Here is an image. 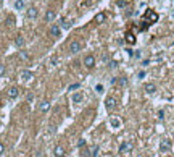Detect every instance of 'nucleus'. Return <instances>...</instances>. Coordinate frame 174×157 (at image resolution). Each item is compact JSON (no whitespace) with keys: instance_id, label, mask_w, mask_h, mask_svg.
<instances>
[{"instance_id":"f257e3e1","label":"nucleus","mask_w":174,"mask_h":157,"mask_svg":"<svg viewBox=\"0 0 174 157\" xmlns=\"http://www.w3.org/2000/svg\"><path fill=\"white\" fill-rule=\"evenodd\" d=\"M134 149V144L131 141H124L121 146H119V154H131Z\"/></svg>"},{"instance_id":"f03ea898","label":"nucleus","mask_w":174,"mask_h":157,"mask_svg":"<svg viewBox=\"0 0 174 157\" xmlns=\"http://www.w3.org/2000/svg\"><path fill=\"white\" fill-rule=\"evenodd\" d=\"M171 147H172V144H171V141H169V139H163V141L160 143V151H161L163 154L169 152V151H171Z\"/></svg>"},{"instance_id":"7ed1b4c3","label":"nucleus","mask_w":174,"mask_h":157,"mask_svg":"<svg viewBox=\"0 0 174 157\" xmlns=\"http://www.w3.org/2000/svg\"><path fill=\"white\" fill-rule=\"evenodd\" d=\"M84 67L89 68V70L95 67V57H94V55H87V57L84 58Z\"/></svg>"},{"instance_id":"20e7f679","label":"nucleus","mask_w":174,"mask_h":157,"mask_svg":"<svg viewBox=\"0 0 174 157\" xmlns=\"http://www.w3.org/2000/svg\"><path fill=\"white\" fill-rule=\"evenodd\" d=\"M145 20L150 21V23H155V21H158V15L152 12V10H147V13H145Z\"/></svg>"},{"instance_id":"39448f33","label":"nucleus","mask_w":174,"mask_h":157,"mask_svg":"<svg viewBox=\"0 0 174 157\" xmlns=\"http://www.w3.org/2000/svg\"><path fill=\"white\" fill-rule=\"evenodd\" d=\"M39 12H37V8L36 7H29L27 8V12H26V16L29 18V20H34V18H37Z\"/></svg>"},{"instance_id":"423d86ee","label":"nucleus","mask_w":174,"mask_h":157,"mask_svg":"<svg viewBox=\"0 0 174 157\" xmlns=\"http://www.w3.org/2000/svg\"><path fill=\"white\" fill-rule=\"evenodd\" d=\"M69 50H71V53H77L81 50V42L79 41H73L69 44Z\"/></svg>"},{"instance_id":"0eeeda50","label":"nucleus","mask_w":174,"mask_h":157,"mask_svg":"<svg viewBox=\"0 0 174 157\" xmlns=\"http://www.w3.org/2000/svg\"><path fill=\"white\" fill-rule=\"evenodd\" d=\"M105 107L108 109V110H113L116 107V99L114 97H108V99L105 100Z\"/></svg>"},{"instance_id":"6e6552de","label":"nucleus","mask_w":174,"mask_h":157,"mask_svg":"<svg viewBox=\"0 0 174 157\" xmlns=\"http://www.w3.org/2000/svg\"><path fill=\"white\" fill-rule=\"evenodd\" d=\"M53 154H55V157H65L66 151H65V147H61V146H56V147H55V151H53Z\"/></svg>"},{"instance_id":"1a4fd4ad","label":"nucleus","mask_w":174,"mask_h":157,"mask_svg":"<svg viewBox=\"0 0 174 157\" xmlns=\"http://www.w3.org/2000/svg\"><path fill=\"white\" fill-rule=\"evenodd\" d=\"M48 110H50V102H48V100L40 102V112H42V113H47Z\"/></svg>"},{"instance_id":"9d476101","label":"nucleus","mask_w":174,"mask_h":157,"mask_svg":"<svg viewBox=\"0 0 174 157\" xmlns=\"http://www.w3.org/2000/svg\"><path fill=\"white\" fill-rule=\"evenodd\" d=\"M31 78H32V71H29V70H23V71H21V79L29 81Z\"/></svg>"},{"instance_id":"9b49d317","label":"nucleus","mask_w":174,"mask_h":157,"mask_svg":"<svg viewBox=\"0 0 174 157\" xmlns=\"http://www.w3.org/2000/svg\"><path fill=\"white\" fill-rule=\"evenodd\" d=\"M155 91H156V86H155L153 83H148V84H145V92H147V94H153Z\"/></svg>"},{"instance_id":"f8f14e48","label":"nucleus","mask_w":174,"mask_h":157,"mask_svg":"<svg viewBox=\"0 0 174 157\" xmlns=\"http://www.w3.org/2000/svg\"><path fill=\"white\" fill-rule=\"evenodd\" d=\"M18 94H19L18 88H10V89H8V97H10V99H15V97H18Z\"/></svg>"},{"instance_id":"ddd939ff","label":"nucleus","mask_w":174,"mask_h":157,"mask_svg":"<svg viewBox=\"0 0 174 157\" xmlns=\"http://www.w3.org/2000/svg\"><path fill=\"white\" fill-rule=\"evenodd\" d=\"M126 42L127 44H135V36L132 33H126Z\"/></svg>"},{"instance_id":"4468645a","label":"nucleus","mask_w":174,"mask_h":157,"mask_svg":"<svg viewBox=\"0 0 174 157\" xmlns=\"http://www.w3.org/2000/svg\"><path fill=\"white\" fill-rule=\"evenodd\" d=\"M60 33H61V31H60V28H58V26H52V28H50V34L53 36V37H58Z\"/></svg>"},{"instance_id":"2eb2a0df","label":"nucleus","mask_w":174,"mask_h":157,"mask_svg":"<svg viewBox=\"0 0 174 157\" xmlns=\"http://www.w3.org/2000/svg\"><path fill=\"white\" fill-rule=\"evenodd\" d=\"M82 94H81V92H74V94H73V102H76V104H79L81 102V100H82Z\"/></svg>"},{"instance_id":"dca6fc26","label":"nucleus","mask_w":174,"mask_h":157,"mask_svg":"<svg viewBox=\"0 0 174 157\" xmlns=\"http://www.w3.org/2000/svg\"><path fill=\"white\" fill-rule=\"evenodd\" d=\"M53 20H55V12L48 10V12L45 13V21H53Z\"/></svg>"},{"instance_id":"f3484780","label":"nucleus","mask_w":174,"mask_h":157,"mask_svg":"<svg viewBox=\"0 0 174 157\" xmlns=\"http://www.w3.org/2000/svg\"><path fill=\"white\" fill-rule=\"evenodd\" d=\"M15 8H16V10H23V8H24V2H23V0H16V2H15Z\"/></svg>"},{"instance_id":"a211bd4d","label":"nucleus","mask_w":174,"mask_h":157,"mask_svg":"<svg viewBox=\"0 0 174 157\" xmlns=\"http://www.w3.org/2000/svg\"><path fill=\"white\" fill-rule=\"evenodd\" d=\"M15 44L18 45V47H23V45H24V39H23V36H18L16 41H15Z\"/></svg>"},{"instance_id":"6ab92c4d","label":"nucleus","mask_w":174,"mask_h":157,"mask_svg":"<svg viewBox=\"0 0 174 157\" xmlns=\"http://www.w3.org/2000/svg\"><path fill=\"white\" fill-rule=\"evenodd\" d=\"M105 18H106L105 13H98V15L95 16V21H97V23H103V21H105Z\"/></svg>"},{"instance_id":"aec40b11","label":"nucleus","mask_w":174,"mask_h":157,"mask_svg":"<svg viewBox=\"0 0 174 157\" xmlns=\"http://www.w3.org/2000/svg\"><path fill=\"white\" fill-rule=\"evenodd\" d=\"M111 125H113L114 128H118V126L121 125V122H119V120H118V118H113V120H111Z\"/></svg>"},{"instance_id":"412c9836","label":"nucleus","mask_w":174,"mask_h":157,"mask_svg":"<svg viewBox=\"0 0 174 157\" xmlns=\"http://www.w3.org/2000/svg\"><path fill=\"white\" fill-rule=\"evenodd\" d=\"M95 91L98 92V94H102V92H103V86H102V84H97V86H95Z\"/></svg>"},{"instance_id":"4be33fe9","label":"nucleus","mask_w":174,"mask_h":157,"mask_svg":"<svg viewBox=\"0 0 174 157\" xmlns=\"http://www.w3.org/2000/svg\"><path fill=\"white\" fill-rule=\"evenodd\" d=\"M19 57H21V58H24V60H27V58H29V55H27L26 52H19Z\"/></svg>"},{"instance_id":"5701e85b","label":"nucleus","mask_w":174,"mask_h":157,"mask_svg":"<svg viewBox=\"0 0 174 157\" xmlns=\"http://www.w3.org/2000/svg\"><path fill=\"white\" fill-rule=\"evenodd\" d=\"M3 73H5V67L0 63V76H3Z\"/></svg>"},{"instance_id":"b1692460","label":"nucleus","mask_w":174,"mask_h":157,"mask_svg":"<svg viewBox=\"0 0 174 157\" xmlns=\"http://www.w3.org/2000/svg\"><path fill=\"white\" fill-rule=\"evenodd\" d=\"M77 88H79L77 83H76V84H71V86H69V91H74V89H77Z\"/></svg>"},{"instance_id":"393cba45","label":"nucleus","mask_w":174,"mask_h":157,"mask_svg":"<svg viewBox=\"0 0 174 157\" xmlns=\"http://www.w3.org/2000/svg\"><path fill=\"white\" fill-rule=\"evenodd\" d=\"M3 151H5V146H3V143H0V154H3Z\"/></svg>"},{"instance_id":"a878e982","label":"nucleus","mask_w":174,"mask_h":157,"mask_svg":"<svg viewBox=\"0 0 174 157\" xmlns=\"http://www.w3.org/2000/svg\"><path fill=\"white\" fill-rule=\"evenodd\" d=\"M84 144H85V141H84V139H79V143H77V146H79V147H82Z\"/></svg>"},{"instance_id":"bb28decb","label":"nucleus","mask_w":174,"mask_h":157,"mask_svg":"<svg viewBox=\"0 0 174 157\" xmlns=\"http://www.w3.org/2000/svg\"><path fill=\"white\" fill-rule=\"evenodd\" d=\"M163 117H164V113H163V110H160V112H158V118H160V120H161V118H163Z\"/></svg>"}]
</instances>
